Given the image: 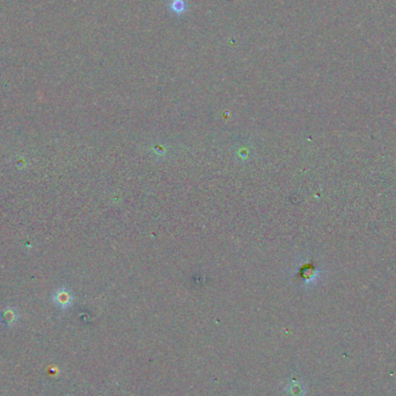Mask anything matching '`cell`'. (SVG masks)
I'll use <instances>...</instances> for the list:
<instances>
[{
  "mask_svg": "<svg viewBox=\"0 0 396 396\" xmlns=\"http://www.w3.org/2000/svg\"><path fill=\"white\" fill-rule=\"evenodd\" d=\"M18 320V314L15 312L14 308H6L4 312L1 313V321L4 322V324L6 325H12L14 324Z\"/></svg>",
  "mask_w": 396,
  "mask_h": 396,
  "instance_id": "2",
  "label": "cell"
},
{
  "mask_svg": "<svg viewBox=\"0 0 396 396\" xmlns=\"http://www.w3.org/2000/svg\"><path fill=\"white\" fill-rule=\"evenodd\" d=\"M53 301H55L57 305L59 306L60 308H68L71 306L72 303V297L70 295V292L68 290H58L53 296Z\"/></svg>",
  "mask_w": 396,
  "mask_h": 396,
  "instance_id": "1",
  "label": "cell"
}]
</instances>
